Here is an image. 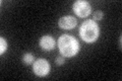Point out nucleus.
Segmentation results:
<instances>
[{
	"mask_svg": "<svg viewBox=\"0 0 122 81\" xmlns=\"http://www.w3.org/2000/svg\"><path fill=\"white\" fill-rule=\"evenodd\" d=\"M58 48L63 57L71 58L79 51V44L76 38L69 34H62L58 38Z\"/></svg>",
	"mask_w": 122,
	"mask_h": 81,
	"instance_id": "obj_1",
	"label": "nucleus"
},
{
	"mask_svg": "<svg viewBox=\"0 0 122 81\" xmlns=\"http://www.w3.org/2000/svg\"><path fill=\"white\" fill-rule=\"evenodd\" d=\"M7 50V43L4 38H0V54H4Z\"/></svg>",
	"mask_w": 122,
	"mask_h": 81,
	"instance_id": "obj_8",
	"label": "nucleus"
},
{
	"mask_svg": "<svg viewBox=\"0 0 122 81\" xmlns=\"http://www.w3.org/2000/svg\"><path fill=\"white\" fill-rule=\"evenodd\" d=\"M72 8H73L74 13L79 17H86L89 16L92 8L91 5L87 1H83V0H77L73 3L72 5Z\"/></svg>",
	"mask_w": 122,
	"mask_h": 81,
	"instance_id": "obj_4",
	"label": "nucleus"
},
{
	"mask_svg": "<svg viewBox=\"0 0 122 81\" xmlns=\"http://www.w3.org/2000/svg\"><path fill=\"white\" fill-rule=\"evenodd\" d=\"M121 38H122V37L120 36V37H119V44H120V48H121Z\"/></svg>",
	"mask_w": 122,
	"mask_h": 81,
	"instance_id": "obj_11",
	"label": "nucleus"
},
{
	"mask_svg": "<svg viewBox=\"0 0 122 81\" xmlns=\"http://www.w3.org/2000/svg\"><path fill=\"white\" fill-rule=\"evenodd\" d=\"M103 16H104V13H103V11L98 10V11H96V12L94 13V20H95V21L102 20Z\"/></svg>",
	"mask_w": 122,
	"mask_h": 81,
	"instance_id": "obj_9",
	"label": "nucleus"
},
{
	"mask_svg": "<svg viewBox=\"0 0 122 81\" xmlns=\"http://www.w3.org/2000/svg\"><path fill=\"white\" fill-rule=\"evenodd\" d=\"M33 70L39 77L47 76L50 72V64L45 59H38L33 63Z\"/></svg>",
	"mask_w": 122,
	"mask_h": 81,
	"instance_id": "obj_3",
	"label": "nucleus"
},
{
	"mask_svg": "<svg viewBox=\"0 0 122 81\" xmlns=\"http://www.w3.org/2000/svg\"><path fill=\"white\" fill-rule=\"evenodd\" d=\"M76 24H77L76 18L73 16H70V15L62 16L58 21L59 28H61L62 29H72L75 28Z\"/></svg>",
	"mask_w": 122,
	"mask_h": 81,
	"instance_id": "obj_5",
	"label": "nucleus"
},
{
	"mask_svg": "<svg viewBox=\"0 0 122 81\" xmlns=\"http://www.w3.org/2000/svg\"><path fill=\"white\" fill-rule=\"evenodd\" d=\"M65 63V59H64V57H57L55 59V64L57 65V66H62V65Z\"/></svg>",
	"mask_w": 122,
	"mask_h": 81,
	"instance_id": "obj_10",
	"label": "nucleus"
},
{
	"mask_svg": "<svg viewBox=\"0 0 122 81\" xmlns=\"http://www.w3.org/2000/svg\"><path fill=\"white\" fill-rule=\"evenodd\" d=\"M99 33H100L99 25L93 19H87L82 22L79 28V37L87 44L95 43L99 37Z\"/></svg>",
	"mask_w": 122,
	"mask_h": 81,
	"instance_id": "obj_2",
	"label": "nucleus"
},
{
	"mask_svg": "<svg viewBox=\"0 0 122 81\" xmlns=\"http://www.w3.org/2000/svg\"><path fill=\"white\" fill-rule=\"evenodd\" d=\"M39 45L42 50L44 51H51V50L54 49L55 47V40L53 38V37L51 36H44L40 38V42H39Z\"/></svg>",
	"mask_w": 122,
	"mask_h": 81,
	"instance_id": "obj_6",
	"label": "nucleus"
},
{
	"mask_svg": "<svg viewBox=\"0 0 122 81\" xmlns=\"http://www.w3.org/2000/svg\"><path fill=\"white\" fill-rule=\"evenodd\" d=\"M21 61H22V63L25 65L32 64V63H34V55L30 53H25V54H24V56L21 57Z\"/></svg>",
	"mask_w": 122,
	"mask_h": 81,
	"instance_id": "obj_7",
	"label": "nucleus"
}]
</instances>
